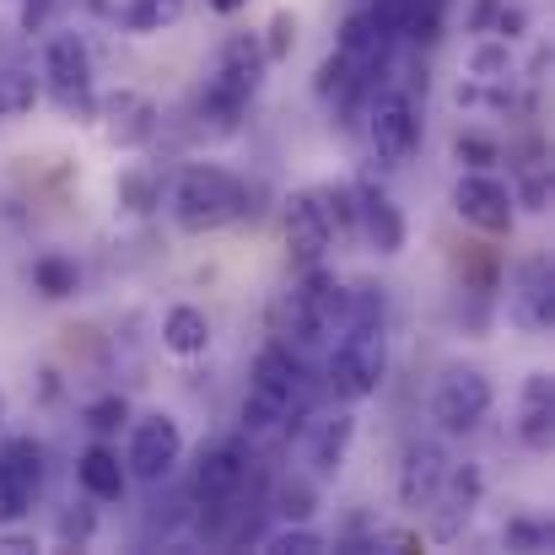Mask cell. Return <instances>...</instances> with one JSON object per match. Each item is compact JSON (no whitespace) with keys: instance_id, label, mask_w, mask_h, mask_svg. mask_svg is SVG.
Masks as SVG:
<instances>
[{"instance_id":"6da1fadb","label":"cell","mask_w":555,"mask_h":555,"mask_svg":"<svg viewBox=\"0 0 555 555\" xmlns=\"http://www.w3.org/2000/svg\"><path fill=\"white\" fill-rule=\"evenodd\" d=\"M308 415V372L292 357V346H264L259 362L248 372V393H243V431L248 437H275L302 426Z\"/></svg>"},{"instance_id":"7a4b0ae2","label":"cell","mask_w":555,"mask_h":555,"mask_svg":"<svg viewBox=\"0 0 555 555\" xmlns=\"http://www.w3.org/2000/svg\"><path fill=\"white\" fill-rule=\"evenodd\" d=\"M264 70H270V60H264L259 33H232V38L216 49L210 81H205V92H199V114H210L221 130H232L237 114H243V108L254 103V92L264 87Z\"/></svg>"},{"instance_id":"3957f363","label":"cell","mask_w":555,"mask_h":555,"mask_svg":"<svg viewBox=\"0 0 555 555\" xmlns=\"http://www.w3.org/2000/svg\"><path fill=\"white\" fill-rule=\"evenodd\" d=\"M248 210V184L216 163H194L179 173L173 184V221L179 232H216V227H232L237 216Z\"/></svg>"},{"instance_id":"277c9868","label":"cell","mask_w":555,"mask_h":555,"mask_svg":"<svg viewBox=\"0 0 555 555\" xmlns=\"http://www.w3.org/2000/svg\"><path fill=\"white\" fill-rule=\"evenodd\" d=\"M388 372V340H383V324H351L340 330V346L330 351V388L357 404V399H372L377 383Z\"/></svg>"},{"instance_id":"5b68a950","label":"cell","mask_w":555,"mask_h":555,"mask_svg":"<svg viewBox=\"0 0 555 555\" xmlns=\"http://www.w3.org/2000/svg\"><path fill=\"white\" fill-rule=\"evenodd\" d=\"M179 464H184V426H179L168 410L141 415V421L130 426V453H125L130 480H141V486H163Z\"/></svg>"},{"instance_id":"8992f818","label":"cell","mask_w":555,"mask_h":555,"mask_svg":"<svg viewBox=\"0 0 555 555\" xmlns=\"http://www.w3.org/2000/svg\"><path fill=\"white\" fill-rule=\"evenodd\" d=\"M335 330H346V286L319 259L302 270V286L292 292V335L313 346V340H330Z\"/></svg>"},{"instance_id":"52a82bcc","label":"cell","mask_w":555,"mask_h":555,"mask_svg":"<svg viewBox=\"0 0 555 555\" xmlns=\"http://www.w3.org/2000/svg\"><path fill=\"white\" fill-rule=\"evenodd\" d=\"M491 404H496V388H491L486 372L453 367V372H442V383H437V393H431V421H437L448 437H464V431H475V426L491 415Z\"/></svg>"},{"instance_id":"ba28073f","label":"cell","mask_w":555,"mask_h":555,"mask_svg":"<svg viewBox=\"0 0 555 555\" xmlns=\"http://www.w3.org/2000/svg\"><path fill=\"white\" fill-rule=\"evenodd\" d=\"M43 87L65 114H92V54L76 33H54L43 43Z\"/></svg>"},{"instance_id":"9c48e42d","label":"cell","mask_w":555,"mask_h":555,"mask_svg":"<svg viewBox=\"0 0 555 555\" xmlns=\"http://www.w3.org/2000/svg\"><path fill=\"white\" fill-rule=\"evenodd\" d=\"M367 141L372 152H377V163H388V168H399V163H410L415 157V146H421V108H415V98L410 92H377L367 108Z\"/></svg>"},{"instance_id":"30bf717a","label":"cell","mask_w":555,"mask_h":555,"mask_svg":"<svg viewBox=\"0 0 555 555\" xmlns=\"http://www.w3.org/2000/svg\"><path fill=\"white\" fill-rule=\"evenodd\" d=\"M453 210H459V221H469V227L486 232V237H502V232H513V221H518V199H513V189L502 184L496 173H459Z\"/></svg>"},{"instance_id":"8fae6325","label":"cell","mask_w":555,"mask_h":555,"mask_svg":"<svg viewBox=\"0 0 555 555\" xmlns=\"http://www.w3.org/2000/svg\"><path fill=\"white\" fill-rule=\"evenodd\" d=\"M248 464H254V459H248V442H243V437H227V442L205 448L199 464H194V486H189L194 507H221V502L243 496Z\"/></svg>"},{"instance_id":"7c38bea8","label":"cell","mask_w":555,"mask_h":555,"mask_svg":"<svg viewBox=\"0 0 555 555\" xmlns=\"http://www.w3.org/2000/svg\"><path fill=\"white\" fill-rule=\"evenodd\" d=\"M351 442H357V415H351V410H324V415L302 421V464H308V480L340 475Z\"/></svg>"},{"instance_id":"4fadbf2b","label":"cell","mask_w":555,"mask_h":555,"mask_svg":"<svg viewBox=\"0 0 555 555\" xmlns=\"http://www.w3.org/2000/svg\"><path fill=\"white\" fill-rule=\"evenodd\" d=\"M286 248H292V264H319L330 248H335V227L324 216V199L319 189H297L286 199Z\"/></svg>"},{"instance_id":"5bb4252c","label":"cell","mask_w":555,"mask_h":555,"mask_svg":"<svg viewBox=\"0 0 555 555\" xmlns=\"http://www.w3.org/2000/svg\"><path fill=\"white\" fill-rule=\"evenodd\" d=\"M480 491H486V475L475 469V464H464V469H448V480H442V491L431 496V540H459L464 529H469V518H475V507H480Z\"/></svg>"},{"instance_id":"9a60e30c","label":"cell","mask_w":555,"mask_h":555,"mask_svg":"<svg viewBox=\"0 0 555 555\" xmlns=\"http://www.w3.org/2000/svg\"><path fill=\"white\" fill-rule=\"evenodd\" d=\"M448 469H453V459L442 453V442H410L404 459H399V480H393L399 486V507L404 513H426L431 496L442 491Z\"/></svg>"},{"instance_id":"2e32d148","label":"cell","mask_w":555,"mask_h":555,"mask_svg":"<svg viewBox=\"0 0 555 555\" xmlns=\"http://www.w3.org/2000/svg\"><path fill=\"white\" fill-rule=\"evenodd\" d=\"M103 135H108L119 152H135V146H146V141L157 135V103H152L146 92H130V87H119V92L103 103Z\"/></svg>"},{"instance_id":"e0dca14e","label":"cell","mask_w":555,"mask_h":555,"mask_svg":"<svg viewBox=\"0 0 555 555\" xmlns=\"http://www.w3.org/2000/svg\"><path fill=\"white\" fill-rule=\"evenodd\" d=\"M357 232L367 237L377 254H399L404 248V210L393 205V194H383L377 184L357 189Z\"/></svg>"},{"instance_id":"ac0fdd59","label":"cell","mask_w":555,"mask_h":555,"mask_svg":"<svg viewBox=\"0 0 555 555\" xmlns=\"http://www.w3.org/2000/svg\"><path fill=\"white\" fill-rule=\"evenodd\" d=\"M0 480L11 486V496L22 507H33L43 491V448L33 437H5L0 442Z\"/></svg>"},{"instance_id":"d6986e66","label":"cell","mask_w":555,"mask_h":555,"mask_svg":"<svg viewBox=\"0 0 555 555\" xmlns=\"http://www.w3.org/2000/svg\"><path fill=\"white\" fill-rule=\"evenodd\" d=\"M76 480H81V491H87L92 502H119V496L130 491V469L119 464V453H114L108 442H92V448L76 459Z\"/></svg>"},{"instance_id":"ffe728a7","label":"cell","mask_w":555,"mask_h":555,"mask_svg":"<svg viewBox=\"0 0 555 555\" xmlns=\"http://www.w3.org/2000/svg\"><path fill=\"white\" fill-rule=\"evenodd\" d=\"M551 431H555V383L551 372H529L524 410H518V437L529 448H551Z\"/></svg>"},{"instance_id":"44dd1931","label":"cell","mask_w":555,"mask_h":555,"mask_svg":"<svg viewBox=\"0 0 555 555\" xmlns=\"http://www.w3.org/2000/svg\"><path fill=\"white\" fill-rule=\"evenodd\" d=\"M163 346H168L173 357H184V362L205 357V351H210V319H205L199 308H189V302L168 308V319H163Z\"/></svg>"},{"instance_id":"7402d4cb","label":"cell","mask_w":555,"mask_h":555,"mask_svg":"<svg viewBox=\"0 0 555 555\" xmlns=\"http://www.w3.org/2000/svg\"><path fill=\"white\" fill-rule=\"evenodd\" d=\"M518 302H524V319H529L534 330H551V324H555L551 264H545V259H534V264L524 270V292H518Z\"/></svg>"},{"instance_id":"603a6c76","label":"cell","mask_w":555,"mask_h":555,"mask_svg":"<svg viewBox=\"0 0 555 555\" xmlns=\"http://www.w3.org/2000/svg\"><path fill=\"white\" fill-rule=\"evenodd\" d=\"M469 76H475V81H507V76H513V38L486 33V38L469 49Z\"/></svg>"},{"instance_id":"cb8c5ba5","label":"cell","mask_w":555,"mask_h":555,"mask_svg":"<svg viewBox=\"0 0 555 555\" xmlns=\"http://www.w3.org/2000/svg\"><path fill=\"white\" fill-rule=\"evenodd\" d=\"M38 76L33 70H16V65H0V119H22L33 103H38Z\"/></svg>"},{"instance_id":"d4e9b609","label":"cell","mask_w":555,"mask_h":555,"mask_svg":"<svg viewBox=\"0 0 555 555\" xmlns=\"http://www.w3.org/2000/svg\"><path fill=\"white\" fill-rule=\"evenodd\" d=\"M259 551H270V555H319V551H330V545H324L319 529H308V524H286V529L264 534Z\"/></svg>"},{"instance_id":"484cf974","label":"cell","mask_w":555,"mask_h":555,"mask_svg":"<svg viewBox=\"0 0 555 555\" xmlns=\"http://www.w3.org/2000/svg\"><path fill=\"white\" fill-rule=\"evenodd\" d=\"M33 286H38L43 297H70V292H76V264L60 259V254H49V259L33 264Z\"/></svg>"},{"instance_id":"4316f807","label":"cell","mask_w":555,"mask_h":555,"mask_svg":"<svg viewBox=\"0 0 555 555\" xmlns=\"http://www.w3.org/2000/svg\"><path fill=\"white\" fill-rule=\"evenodd\" d=\"M319 199H324V216H330L335 237H340V232H357V189L351 184H319Z\"/></svg>"},{"instance_id":"83f0119b","label":"cell","mask_w":555,"mask_h":555,"mask_svg":"<svg viewBox=\"0 0 555 555\" xmlns=\"http://www.w3.org/2000/svg\"><path fill=\"white\" fill-rule=\"evenodd\" d=\"M179 11H184V0H130V5H125V27L152 33V27H163V22H179Z\"/></svg>"},{"instance_id":"f1b7e54d","label":"cell","mask_w":555,"mask_h":555,"mask_svg":"<svg viewBox=\"0 0 555 555\" xmlns=\"http://www.w3.org/2000/svg\"><path fill=\"white\" fill-rule=\"evenodd\" d=\"M313 496H319V480H286V486L275 491V507H281V518H286V524H308Z\"/></svg>"},{"instance_id":"f546056e","label":"cell","mask_w":555,"mask_h":555,"mask_svg":"<svg viewBox=\"0 0 555 555\" xmlns=\"http://www.w3.org/2000/svg\"><path fill=\"white\" fill-rule=\"evenodd\" d=\"M259 43H264V60H270V65H275V60H286V54L297 49V16H292V11H275Z\"/></svg>"},{"instance_id":"4dcf8cb0","label":"cell","mask_w":555,"mask_h":555,"mask_svg":"<svg viewBox=\"0 0 555 555\" xmlns=\"http://www.w3.org/2000/svg\"><path fill=\"white\" fill-rule=\"evenodd\" d=\"M453 157L469 168V173H491L496 163H502V152H496V141H486V135H459V146H453Z\"/></svg>"},{"instance_id":"1f68e13d","label":"cell","mask_w":555,"mask_h":555,"mask_svg":"<svg viewBox=\"0 0 555 555\" xmlns=\"http://www.w3.org/2000/svg\"><path fill=\"white\" fill-rule=\"evenodd\" d=\"M92 534H98V513H92V507H70V513H60V524H54V540H60V545H76V551H81Z\"/></svg>"},{"instance_id":"d6a6232c","label":"cell","mask_w":555,"mask_h":555,"mask_svg":"<svg viewBox=\"0 0 555 555\" xmlns=\"http://www.w3.org/2000/svg\"><path fill=\"white\" fill-rule=\"evenodd\" d=\"M125 421H130V404H125L119 393H103V399L87 404V426H92L98 437H103V431H119Z\"/></svg>"},{"instance_id":"836d02e7","label":"cell","mask_w":555,"mask_h":555,"mask_svg":"<svg viewBox=\"0 0 555 555\" xmlns=\"http://www.w3.org/2000/svg\"><path fill=\"white\" fill-rule=\"evenodd\" d=\"M551 524H507V545H524V551H551Z\"/></svg>"},{"instance_id":"e575fe53","label":"cell","mask_w":555,"mask_h":555,"mask_svg":"<svg viewBox=\"0 0 555 555\" xmlns=\"http://www.w3.org/2000/svg\"><path fill=\"white\" fill-rule=\"evenodd\" d=\"M367 551H393V555L421 551V534H410V529H372Z\"/></svg>"},{"instance_id":"d590c367","label":"cell","mask_w":555,"mask_h":555,"mask_svg":"<svg viewBox=\"0 0 555 555\" xmlns=\"http://www.w3.org/2000/svg\"><path fill=\"white\" fill-rule=\"evenodd\" d=\"M513 199H518L524 210H545V199H551V173H545V168H534V173L524 179V189H518Z\"/></svg>"},{"instance_id":"8d00e7d4","label":"cell","mask_w":555,"mask_h":555,"mask_svg":"<svg viewBox=\"0 0 555 555\" xmlns=\"http://www.w3.org/2000/svg\"><path fill=\"white\" fill-rule=\"evenodd\" d=\"M16 11H22V27L33 33V27H43V22H49L54 0H16Z\"/></svg>"},{"instance_id":"74e56055","label":"cell","mask_w":555,"mask_h":555,"mask_svg":"<svg viewBox=\"0 0 555 555\" xmlns=\"http://www.w3.org/2000/svg\"><path fill=\"white\" fill-rule=\"evenodd\" d=\"M0 551L5 555H27V551H38V540H33V534H16V529L5 524V529H0Z\"/></svg>"},{"instance_id":"f35d334b","label":"cell","mask_w":555,"mask_h":555,"mask_svg":"<svg viewBox=\"0 0 555 555\" xmlns=\"http://www.w3.org/2000/svg\"><path fill=\"white\" fill-rule=\"evenodd\" d=\"M125 199H130V210H152V205H157L146 179H125Z\"/></svg>"},{"instance_id":"ab89813d","label":"cell","mask_w":555,"mask_h":555,"mask_svg":"<svg viewBox=\"0 0 555 555\" xmlns=\"http://www.w3.org/2000/svg\"><path fill=\"white\" fill-rule=\"evenodd\" d=\"M16 518H27V507H22V502L11 496V486L0 480V529H5V524H16Z\"/></svg>"},{"instance_id":"60d3db41","label":"cell","mask_w":555,"mask_h":555,"mask_svg":"<svg viewBox=\"0 0 555 555\" xmlns=\"http://www.w3.org/2000/svg\"><path fill=\"white\" fill-rule=\"evenodd\" d=\"M205 5H210V11H221V16H232V11H243L248 0H205Z\"/></svg>"},{"instance_id":"b9f144b4","label":"cell","mask_w":555,"mask_h":555,"mask_svg":"<svg viewBox=\"0 0 555 555\" xmlns=\"http://www.w3.org/2000/svg\"><path fill=\"white\" fill-rule=\"evenodd\" d=\"M0 415H5V399H0Z\"/></svg>"}]
</instances>
